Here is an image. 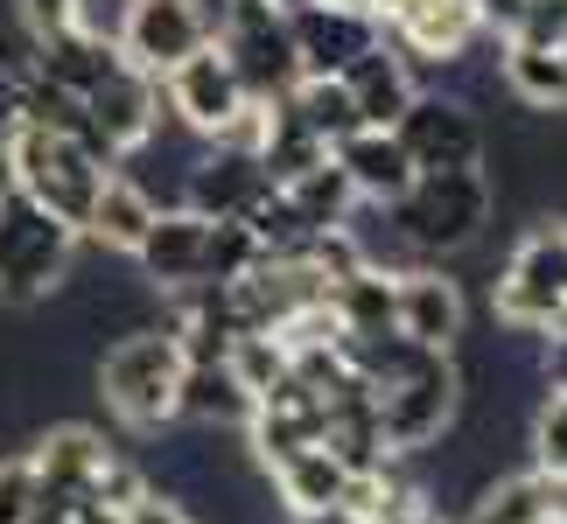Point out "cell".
Wrapping results in <instances>:
<instances>
[{
    "label": "cell",
    "instance_id": "obj_3",
    "mask_svg": "<svg viewBox=\"0 0 567 524\" xmlns=\"http://www.w3.org/2000/svg\"><path fill=\"white\" fill-rule=\"evenodd\" d=\"M78 231L50 217L35 196L8 189L0 196V308H35L71 280Z\"/></svg>",
    "mask_w": 567,
    "mask_h": 524
},
{
    "label": "cell",
    "instance_id": "obj_15",
    "mask_svg": "<svg viewBox=\"0 0 567 524\" xmlns=\"http://www.w3.org/2000/svg\"><path fill=\"white\" fill-rule=\"evenodd\" d=\"M267 189L274 182H267V168H259V155H238V147H217V140H204V155L183 175V203L196 217H246Z\"/></svg>",
    "mask_w": 567,
    "mask_h": 524
},
{
    "label": "cell",
    "instance_id": "obj_10",
    "mask_svg": "<svg viewBox=\"0 0 567 524\" xmlns=\"http://www.w3.org/2000/svg\"><path fill=\"white\" fill-rule=\"evenodd\" d=\"M280 14H288V42H295L301 77H343L385 35L358 0H295V8H280Z\"/></svg>",
    "mask_w": 567,
    "mask_h": 524
},
{
    "label": "cell",
    "instance_id": "obj_34",
    "mask_svg": "<svg viewBox=\"0 0 567 524\" xmlns=\"http://www.w3.org/2000/svg\"><path fill=\"white\" fill-rule=\"evenodd\" d=\"M295 524H364V517H351V511H316V517H295Z\"/></svg>",
    "mask_w": 567,
    "mask_h": 524
},
{
    "label": "cell",
    "instance_id": "obj_11",
    "mask_svg": "<svg viewBox=\"0 0 567 524\" xmlns=\"http://www.w3.org/2000/svg\"><path fill=\"white\" fill-rule=\"evenodd\" d=\"M84 119H92V140H99L113 161L141 155V147L162 134V77L134 71V63H120L105 84H92V92H84Z\"/></svg>",
    "mask_w": 567,
    "mask_h": 524
},
{
    "label": "cell",
    "instance_id": "obj_27",
    "mask_svg": "<svg viewBox=\"0 0 567 524\" xmlns=\"http://www.w3.org/2000/svg\"><path fill=\"white\" fill-rule=\"evenodd\" d=\"M259 238L246 231V217H210V245H204V280H246L259 266Z\"/></svg>",
    "mask_w": 567,
    "mask_h": 524
},
{
    "label": "cell",
    "instance_id": "obj_23",
    "mask_svg": "<svg viewBox=\"0 0 567 524\" xmlns=\"http://www.w3.org/2000/svg\"><path fill=\"white\" fill-rule=\"evenodd\" d=\"M176 420H196V427H246L252 420V399L238 391V378H231L225 364H189L183 370Z\"/></svg>",
    "mask_w": 567,
    "mask_h": 524
},
{
    "label": "cell",
    "instance_id": "obj_8",
    "mask_svg": "<svg viewBox=\"0 0 567 524\" xmlns=\"http://www.w3.org/2000/svg\"><path fill=\"white\" fill-rule=\"evenodd\" d=\"M392 140L406 147L413 175H442V168H484V126H476L470 98L455 92H413V105L400 113Z\"/></svg>",
    "mask_w": 567,
    "mask_h": 524
},
{
    "label": "cell",
    "instance_id": "obj_18",
    "mask_svg": "<svg viewBox=\"0 0 567 524\" xmlns=\"http://www.w3.org/2000/svg\"><path fill=\"white\" fill-rule=\"evenodd\" d=\"M29 462H35V483H42V490L99 496L113 448H105V433H92V427H50V433L29 448Z\"/></svg>",
    "mask_w": 567,
    "mask_h": 524
},
{
    "label": "cell",
    "instance_id": "obj_25",
    "mask_svg": "<svg viewBox=\"0 0 567 524\" xmlns=\"http://www.w3.org/2000/svg\"><path fill=\"white\" fill-rule=\"evenodd\" d=\"M288 119H301L322 147H337L343 134H358V113H351V92H343L337 77H301L288 98H274Z\"/></svg>",
    "mask_w": 567,
    "mask_h": 524
},
{
    "label": "cell",
    "instance_id": "obj_6",
    "mask_svg": "<svg viewBox=\"0 0 567 524\" xmlns=\"http://www.w3.org/2000/svg\"><path fill=\"white\" fill-rule=\"evenodd\" d=\"M217 50L231 56L238 84H246L252 105H274L301 84V63H295V42H288V14L267 8V0H231L225 21H217Z\"/></svg>",
    "mask_w": 567,
    "mask_h": 524
},
{
    "label": "cell",
    "instance_id": "obj_32",
    "mask_svg": "<svg viewBox=\"0 0 567 524\" xmlns=\"http://www.w3.org/2000/svg\"><path fill=\"white\" fill-rule=\"evenodd\" d=\"M14 134H21V77L0 71V147H8Z\"/></svg>",
    "mask_w": 567,
    "mask_h": 524
},
{
    "label": "cell",
    "instance_id": "obj_20",
    "mask_svg": "<svg viewBox=\"0 0 567 524\" xmlns=\"http://www.w3.org/2000/svg\"><path fill=\"white\" fill-rule=\"evenodd\" d=\"M497 71H505V92L533 113H567V63L554 42H526V35H505L497 42Z\"/></svg>",
    "mask_w": 567,
    "mask_h": 524
},
{
    "label": "cell",
    "instance_id": "obj_28",
    "mask_svg": "<svg viewBox=\"0 0 567 524\" xmlns=\"http://www.w3.org/2000/svg\"><path fill=\"white\" fill-rule=\"evenodd\" d=\"M8 14L21 21V35L35 42H56V35H71V29H92V8L84 0H8Z\"/></svg>",
    "mask_w": 567,
    "mask_h": 524
},
{
    "label": "cell",
    "instance_id": "obj_12",
    "mask_svg": "<svg viewBox=\"0 0 567 524\" xmlns=\"http://www.w3.org/2000/svg\"><path fill=\"white\" fill-rule=\"evenodd\" d=\"M392 329H400L413 349H463L470 329V301L442 266H406L392 273Z\"/></svg>",
    "mask_w": 567,
    "mask_h": 524
},
{
    "label": "cell",
    "instance_id": "obj_36",
    "mask_svg": "<svg viewBox=\"0 0 567 524\" xmlns=\"http://www.w3.org/2000/svg\"><path fill=\"white\" fill-rule=\"evenodd\" d=\"M225 8H231V0H225ZM267 8H295V0H267Z\"/></svg>",
    "mask_w": 567,
    "mask_h": 524
},
{
    "label": "cell",
    "instance_id": "obj_33",
    "mask_svg": "<svg viewBox=\"0 0 567 524\" xmlns=\"http://www.w3.org/2000/svg\"><path fill=\"white\" fill-rule=\"evenodd\" d=\"M358 8H364V14H372V21H379V29H385V21H392V14H400V8H406V0H358Z\"/></svg>",
    "mask_w": 567,
    "mask_h": 524
},
{
    "label": "cell",
    "instance_id": "obj_24",
    "mask_svg": "<svg viewBox=\"0 0 567 524\" xmlns=\"http://www.w3.org/2000/svg\"><path fill=\"white\" fill-rule=\"evenodd\" d=\"M322 161H330V147H322L301 119H288L280 105H267V140H259V168H267V182L288 189V182H301V175L322 168Z\"/></svg>",
    "mask_w": 567,
    "mask_h": 524
},
{
    "label": "cell",
    "instance_id": "obj_19",
    "mask_svg": "<svg viewBox=\"0 0 567 524\" xmlns=\"http://www.w3.org/2000/svg\"><path fill=\"white\" fill-rule=\"evenodd\" d=\"M155 189H141L134 175H105V189L92 196V210H84V231L78 238H92V245H105V252H134L141 245V231L155 224Z\"/></svg>",
    "mask_w": 567,
    "mask_h": 524
},
{
    "label": "cell",
    "instance_id": "obj_37",
    "mask_svg": "<svg viewBox=\"0 0 567 524\" xmlns=\"http://www.w3.org/2000/svg\"><path fill=\"white\" fill-rule=\"evenodd\" d=\"M554 50H560V63H567V35H560V42H554Z\"/></svg>",
    "mask_w": 567,
    "mask_h": 524
},
{
    "label": "cell",
    "instance_id": "obj_30",
    "mask_svg": "<svg viewBox=\"0 0 567 524\" xmlns=\"http://www.w3.org/2000/svg\"><path fill=\"white\" fill-rule=\"evenodd\" d=\"M120 524H196V517L183 511V496H176V490H155V483H147L134 504L120 511Z\"/></svg>",
    "mask_w": 567,
    "mask_h": 524
},
{
    "label": "cell",
    "instance_id": "obj_9",
    "mask_svg": "<svg viewBox=\"0 0 567 524\" xmlns=\"http://www.w3.org/2000/svg\"><path fill=\"white\" fill-rule=\"evenodd\" d=\"M162 105L176 113V126L183 134H196V140H225V126L246 113V84H238V71H231V56L217 50V35L204 42L196 56H183L176 71L162 77Z\"/></svg>",
    "mask_w": 567,
    "mask_h": 524
},
{
    "label": "cell",
    "instance_id": "obj_31",
    "mask_svg": "<svg viewBox=\"0 0 567 524\" xmlns=\"http://www.w3.org/2000/svg\"><path fill=\"white\" fill-rule=\"evenodd\" d=\"M518 14H526V0H476V21H484V35H512Z\"/></svg>",
    "mask_w": 567,
    "mask_h": 524
},
{
    "label": "cell",
    "instance_id": "obj_5",
    "mask_svg": "<svg viewBox=\"0 0 567 524\" xmlns=\"http://www.w3.org/2000/svg\"><path fill=\"white\" fill-rule=\"evenodd\" d=\"M491 315L512 336H547L567 322V224H533L491 280Z\"/></svg>",
    "mask_w": 567,
    "mask_h": 524
},
{
    "label": "cell",
    "instance_id": "obj_35",
    "mask_svg": "<svg viewBox=\"0 0 567 524\" xmlns=\"http://www.w3.org/2000/svg\"><path fill=\"white\" fill-rule=\"evenodd\" d=\"M385 524H449L442 511H400V517H385Z\"/></svg>",
    "mask_w": 567,
    "mask_h": 524
},
{
    "label": "cell",
    "instance_id": "obj_21",
    "mask_svg": "<svg viewBox=\"0 0 567 524\" xmlns=\"http://www.w3.org/2000/svg\"><path fill=\"white\" fill-rule=\"evenodd\" d=\"M120 42L113 35H99V29H71V35H56V42H42L35 50V77H50V84H63L71 98H84L92 84H105L120 71Z\"/></svg>",
    "mask_w": 567,
    "mask_h": 524
},
{
    "label": "cell",
    "instance_id": "obj_22",
    "mask_svg": "<svg viewBox=\"0 0 567 524\" xmlns=\"http://www.w3.org/2000/svg\"><path fill=\"white\" fill-rule=\"evenodd\" d=\"M267 483H274V496H280V511H288V517H316V511H337L351 469H343L330 448H301L280 469H267Z\"/></svg>",
    "mask_w": 567,
    "mask_h": 524
},
{
    "label": "cell",
    "instance_id": "obj_14",
    "mask_svg": "<svg viewBox=\"0 0 567 524\" xmlns=\"http://www.w3.org/2000/svg\"><path fill=\"white\" fill-rule=\"evenodd\" d=\"M204 245H210V217L176 203V210H155V224L141 231V245L126 259L141 266V280L155 294H176V287H196V280H204Z\"/></svg>",
    "mask_w": 567,
    "mask_h": 524
},
{
    "label": "cell",
    "instance_id": "obj_7",
    "mask_svg": "<svg viewBox=\"0 0 567 524\" xmlns=\"http://www.w3.org/2000/svg\"><path fill=\"white\" fill-rule=\"evenodd\" d=\"M217 35V14L204 0H126L120 14V56L147 77H168L183 56H196L204 42Z\"/></svg>",
    "mask_w": 567,
    "mask_h": 524
},
{
    "label": "cell",
    "instance_id": "obj_4",
    "mask_svg": "<svg viewBox=\"0 0 567 524\" xmlns=\"http://www.w3.org/2000/svg\"><path fill=\"white\" fill-rule=\"evenodd\" d=\"M8 161H14V189L35 196L50 217H63L71 231H84V210H92V196L105 189V175L120 161L99 155L92 140L78 134H42V126H21L8 140Z\"/></svg>",
    "mask_w": 567,
    "mask_h": 524
},
{
    "label": "cell",
    "instance_id": "obj_26",
    "mask_svg": "<svg viewBox=\"0 0 567 524\" xmlns=\"http://www.w3.org/2000/svg\"><path fill=\"white\" fill-rule=\"evenodd\" d=\"M288 203L301 210V224H309V231H343V224H351V210H358V196H351V182H343L337 161H322V168L301 175V182H288Z\"/></svg>",
    "mask_w": 567,
    "mask_h": 524
},
{
    "label": "cell",
    "instance_id": "obj_1",
    "mask_svg": "<svg viewBox=\"0 0 567 524\" xmlns=\"http://www.w3.org/2000/svg\"><path fill=\"white\" fill-rule=\"evenodd\" d=\"M183 343L168 322H134L113 349L99 357V399L113 406V420L120 427H134V433H155L176 420V399H183Z\"/></svg>",
    "mask_w": 567,
    "mask_h": 524
},
{
    "label": "cell",
    "instance_id": "obj_2",
    "mask_svg": "<svg viewBox=\"0 0 567 524\" xmlns=\"http://www.w3.org/2000/svg\"><path fill=\"white\" fill-rule=\"evenodd\" d=\"M491 210H497L491 168H442V175H413V189L385 217H392V238L406 252L449 259V252H470L484 238Z\"/></svg>",
    "mask_w": 567,
    "mask_h": 524
},
{
    "label": "cell",
    "instance_id": "obj_16",
    "mask_svg": "<svg viewBox=\"0 0 567 524\" xmlns=\"http://www.w3.org/2000/svg\"><path fill=\"white\" fill-rule=\"evenodd\" d=\"M330 161L343 168V182H351L358 203H372V210H392L413 189V161H406V147L392 140L385 126H358V134H343L330 147Z\"/></svg>",
    "mask_w": 567,
    "mask_h": 524
},
{
    "label": "cell",
    "instance_id": "obj_17",
    "mask_svg": "<svg viewBox=\"0 0 567 524\" xmlns=\"http://www.w3.org/2000/svg\"><path fill=\"white\" fill-rule=\"evenodd\" d=\"M337 84L351 92V113H358V126H385V134L400 126V113L413 105V92H421V77H413V63H406L400 50H392L385 35H379L372 50H364V56H358L351 71L337 77Z\"/></svg>",
    "mask_w": 567,
    "mask_h": 524
},
{
    "label": "cell",
    "instance_id": "obj_13",
    "mask_svg": "<svg viewBox=\"0 0 567 524\" xmlns=\"http://www.w3.org/2000/svg\"><path fill=\"white\" fill-rule=\"evenodd\" d=\"M385 42L406 63L455 71V63L484 42V21H476V0H406V8L385 21Z\"/></svg>",
    "mask_w": 567,
    "mask_h": 524
},
{
    "label": "cell",
    "instance_id": "obj_29",
    "mask_svg": "<svg viewBox=\"0 0 567 524\" xmlns=\"http://www.w3.org/2000/svg\"><path fill=\"white\" fill-rule=\"evenodd\" d=\"M29 504H35V462L21 448L0 462V524H29Z\"/></svg>",
    "mask_w": 567,
    "mask_h": 524
}]
</instances>
